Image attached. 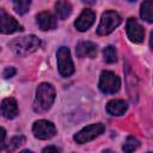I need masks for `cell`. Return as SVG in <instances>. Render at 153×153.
<instances>
[{"mask_svg": "<svg viewBox=\"0 0 153 153\" xmlns=\"http://www.w3.org/2000/svg\"><path fill=\"white\" fill-rule=\"evenodd\" d=\"M10 48L18 56H26L33 51H36L41 47V41L35 35H27L23 37L14 38L10 42Z\"/></svg>", "mask_w": 153, "mask_h": 153, "instance_id": "obj_2", "label": "cell"}, {"mask_svg": "<svg viewBox=\"0 0 153 153\" xmlns=\"http://www.w3.org/2000/svg\"><path fill=\"white\" fill-rule=\"evenodd\" d=\"M96 20V13L91 10H84L80 16L76 18V20L74 22V26L78 31H86L88 30L92 24L94 23Z\"/></svg>", "mask_w": 153, "mask_h": 153, "instance_id": "obj_10", "label": "cell"}, {"mask_svg": "<svg viewBox=\"0 0 153 153\" xmlns=\"http://www.w3.org/2000/svg\"><path fill=\"white\" fill-rule=\"evenodd\" d=\"M16 73H17V69H16L14 67H7V68H5V71L2 72V76H4L5 79H10V78L14 76Z\"/></svg>", "mask_w": 153, "mask_h": 153, "instance_id": "obj_21", "label": "cell"}, {"mask_svg": "<svg viewBox=\"0 0 153 153\" xmlns=\"http://www.w3.org/2000/svg\"><path fill=\"white\" fill-rule=\"evenodd\" d=\"M32 131L35 137L39 140H48L51 139L56 134V128L54 123L47 120H38L32 126Z\"/></svg>", "mask_w": 153, "mask_h": 153, "instance_id": "obj_7", "label": "cell"}, {"mask_svg": "<svg viewBox=\"0 0 153 153\" xmlns=\"http://www.w3.org/2000/svg\"><path fill=\"white\" fill-rule=\"evenodd\" d=\"M105 130V126L103 123H93L85 128H82L80 131H78L74 135V141L76 143H86L88 141H92L93 139L98 137L103 131Z\"/></svg>", "mask_w": 153, "mask_h": 153, "instance_id": "obj_6", "label": "cell"}, {"mask_svg": "<svg viewBox=\"0 0 153 153\" xmlns=\"http://www.w3.org/2000/svg\"><path fill=\"white\" fill-rule=\"evenodd\" d=\"M103 56H104V61L108 63H114L117 61V53L114 45H108L106 48H104L103 50Z\"/></svg>", "mask_w": 153, "mask_h": 153, "instance_id": "obj_19", "label": "cell"}, {"mask_svg": "<svg viewBox=\"0 0 153 153\" xmlns=\"http://www.w3.org/2000/svg\"><path fill=\"white\" fill-rule=\"evenodd\" d=\"M121 23H122V19H121V17H120V14L117 12H115V11H105L102 14L99 25L97 27V33L100 35V36L109 35Z\"/></svg>", "mask_w": 153, "mask_h": 153, "instance_id": "obj_3", "label": "cell"}, {"mask_svg": "<svg viewBox=\"0 0 153 153\" xmlns=\"http://www.w3.org/2000/svg\"><path fill=\"white\" fill-rule=\"evenodd\" d=\"M25 142V137L23 135H17V136H13L8 143H6V149L10 151V152H14L17 151L23 143Z\"/></svg>", "mask_w": 153, "mask_h": 153, "instance_id": "obj_18", "label": "cell"}, {"mask_svg": "<svg viewBox=\"0 0 153 153\" xmlns=\"http://www.w3.org/2000/svg\"><path fill=\"white\" fill-rule=\"evenodd\" d=\"M55 12L60 19H67L72 13V5L66 0H57L55 2Z\"/></svg>", "mask_w": 153, "mask_h": 153, "instance_id": "obj_15", "label": "cell"}, {"mask_svg": "<svg viewBox=\"0 0 153 153\" xmlns=\"http://www.w3.org/2000/svg\"><path fill=\"white\" fill-rule=\"evenodd\" d=\"M57 68L59 73L67 78L74 73V65L71 57V51L67 47H61L57 50Z\"/></svg>", "mask_w": 153, "mask_h": 153, "instance_id": "obj_5", "label": "cell"}, {"mask_svg": "<svg viewBox=\"0 0 153 153\" xmlns=\"http://www.w3.org/2000/svg\"><path fill=\"white\" fill-rule=\"evenodd\" d=\"M106 112L112 116H122L128 109V105L122 99H112L106 104Z\"/></svg>", "mask_w": 153, "mask_h": 153, "instance_id": "obj_14", "label": "cell"}, {"mask_svg": "<svg viewBox=\"0 0 153 153\" xmlns=\"http://www.w3.org/2000/svg\"><path fill=\"white\" fill-rule=\"evenodd\" d=\"M6 148V130L0 127V151Z\"/></svg>", "mask_w": 153, "mask_h": 153, "instance_id": "obj_22", "label": "cell"}, {"mask_svg": "<svg viewBox=\"0 0 153 153\" xmlns=\"http://www.w3.org/2000/svg\"><path fill=\"white\" fill-rule=\"evenodd\" d=\"M43 152H44V153H45V152H60V148L54 147V146H48V147H45V148L43 149Z\"/></svg>", "mask_w": 153, "mask_h": 153, "instance_id": "obj_23", "label": "cell"}, {"mask_svg": "<svg viewBox=\"0 0 153 153\" xmlns=\"http://www.w3.org/2000/svg\"><path fill=\"white\" fill-rule=\"evenodd\" d=\"M140 16L147 23L153 22V1L152 0H146L142 2L141 10H140Z\"/></svg>", "mask_w": 153, "mask_h": 153, "instance_id": "obj_16", "label": "cell"}, {"mask_svg": "<svg viewBox=\"0 0 153 153\" xmlns=\"http://www.w3.org/2000/svg\"><path fill=\"white\" fill-rule=\"evenodd\" d=\"M85 4H88V5H93L96 4V0H82Z\"/></svg>", "mask_w": 153, "mask_h": 153, "instance_id": "obj_24", "label": "cell"}, {"mask_svg": "<svg viewBox=\"0 0 153 153\" xmlns=\"http://www.w3.org/2000/svg\"><path fill=\"white\" fill-rule=\"evenodd\" d=\"M127 35L128 38L134 43H141L145 38V30L135 18H129L127 20Z\"/></svg>", "mask_w": 153, "mask_h": 153, "instance_id": "obj_9", "label": "cell"}, {"mask_svg": "<svg viewBox=\"0 0 153 153\" xmlns=\"http://www.w3.org/2000/svg\"><path fill=\"white\" fill-rule=\"evenodd\" d=\"M129 1H136V0H129Z\"/></svg>", "mask_w": 153, "mask_h": 153, "instance_id": "obj_25", "label": "cell"}, {"mask_svg": "<svg viewBox=\"0 0 153 153\" xmlns=\"http://www.w3.org/2000/svg\"><path fill=\"white\" fill-rule=\"evenodd\" d=\"M20 30H23V26L13 17H11L4 8H0V32L10 35Z\"/></svg>", "mask_w": 153, "mask_h": 153, "instance_id": "obj_8", "label": "cell"}, {"mask_svg": "<svg viewBox=\"0 0 153 153\" xmlns=\"http://www.w3.org/2000/svg\"><path fill=\"white\" fill-rule=\"evenodd\" d=\"M139 146H140V141H139L135 136L129 135V136L126 139V142H124L122 149H123L124 152H133V151H135Z\"/></svg>", "mask_w": 153, "mask_h": 153, "instance_id": "obj_20", "label": "cell"}, {"mask_svg": "<svg viewBox=\"0 0 153 153\" xmlns=\"http://www.w3.org/2000/svg\"><path fill=\"white\" fill-rule=\"evenodd\" d=\"M36 19H37V24L39 26L41 30L43 31H47V30H53L57 26V22H56V18L50 13V12H41L36 16Z\"/></svg>", "mask_w": 153, "mask_h": 153, "instance_id": "obj_11", "label": "cell"}, {"mask_svg": "<svg viewBox=\"0 0 153 153\" xmlns=\"http://www.w3.org/2000/svg\"><path fill=\"white\" fill-rule=\"evenodd\" d=\"M12 2L14 11L20 16L25 14L31 6V0H12Z\"/></svg>", "mask_w": 153, "mask_h": 153, "instance_id": "obj_17", "label": "cell"}, {"mask_svg": "<svg viewBox=\"0 0 153 153\" xmlns=\"http://www.w3.org/2000/svg\"><path fill=\"white\" fill-rule=\"evenodd\" d=\"M19 110H18V104L16 102L14 98H5L1 103V114L8 118L12 120L14 117H17Z\"/></svg>", "mask_w": 153, "mask_h": 153, "instance_id": "obj_12", "label": "cell"}, {"mask_svg": "<svg viewBox=\"0 0 153 153\" xmlns=\"http://www.w3.org/2000/svg\"><path fill=\"white\" fill-rule=\"evenodd\" d=\"M75 53L80 59L94 57L97 54V45L92 42H80L75 48Z\"/></svg>", "mask_w": 153, "mask_h": 153, "instance_id": "obj_13", "label": "cell"}, {"mask_svg": "<svg viewBox=\"0 0 153 153\" xmlns=\"http://www.w3.org/2000/svg\"><path fill=\"white\" fill-rule=\"evenodd\" d=\"M55 100V90L51 84L42 82L36 90V97L33 102V110L36 112H44L50 109Z\"/></svg>", "mask_w": 153, "mask_h": 153, "instance_id": "obj_1", "label": "cell"}, {"mask_svg": "<svg viewBox=\"0 0 153 153\" xmlns=\"http://www.w3.org/2000/svg\"><path fill=\"white\" fill-rule=\"evenodd\" d=\"M99 90L105 94H114L118 92L121 87V80L120 78L110 71H103L99 78Z\"/></svg>", "mask_w": 153, "mask_h": 153, "instance_id": "obj_4", "label": "cell"}]
</instances>
